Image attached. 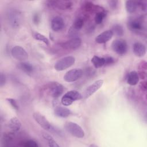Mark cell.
<instances>
[{"label":"cell","mask_w":147,"mask_h":147,"mask_svg":"<svg viewBox=\"0 0 147 147\" xmlns=\"http://www.w3.org/2000/svg\"><path fill=\"white\" fill-rule=\"evenodd\" d=\"M64 25L63 19L60 16H56L51 21V28L55 32L61 30Z\"/></svg>","instance_id":"cell-16"},{"label":"cell","mask_w":147,"mask_h":147,"mask_svg":"<svg viewBox=\"0 0 147 147\" xmlns=\"http://www.w3.org/2000/svg\"><path fill=\"white\" fill-rule=\"evenodd\" d=\"M133 52L136 56L141 57L146 54V47L141 42H136L133 46Z\"/></svg>","instance_id":"cell-15"},{"label":"cell","mask_w":147,"mask_h":147,"mask_svg":"<svg viewBox=\"0 0 147 147\" xmlns=\"http://www.w3.org/2000/svg\"><path fill=\"white\" fill-rule=\"evenodd\" d=\"M42 136L43 138L47 142V144L50 147H59L60 145L56 142L53 138L48 133L45 132L42 133Z\"/></svg>","instance_id":"cell-22"},{"label":"cell","mask_w":147,"mask_h":147,"mask_svg":"<svg viewBox=\"0 0 147 147\" xmlns=\"http://www.w3.org/2000/svg\"><path fill=\"white\" fill-rule=\"evenodd\" d=\"M107 2H108V4L109 5V6L112 9H115L117 7L118 3V1H114V0L108 1Z\"/></svg>","instance_id":"cell-32"},{"label":"cell","mask_w":147,"mask_h":147,"mask_svg":"<svg viewBox=\"0 0 147 147\" xmlns=\"http://www.w3.org/2000/svg\"><path fill=\"white\" fill-rule=\"evenodd\" d=\"M125 7L127 13H133L138 7V2L136 1H126L125 2Z\"/></svg>","instance_id":"cell-21"},{"label":"cell","mask_w":147,"mask_h":147,"mask_svg":"<svg viewBox=\"0 0 147 147\" xmlns=\"http://www.w3.org/2000/svg\"><path fill=\"white\" fill-rule=\"evenodd\" d=\"M33 36L34 39L42 41L46 45H49V40L44 35L38 32H35L33 33Z\"/></svg>","instance_id":"cell-26"},{"label":"cell","mask_w":147,"mask_h":147,"mask_svg":"<svg viewBox=\"0 0 147 147\" xmlns=\"http://www.w3.org/2000/svg\"><path fill=\"white\" fill-rule=\"evenodd\" d=\"M113 50L119 55H125L127 51V44L126 41L122 38L113 41L111 44Z\"/></svg>","instance_id":"cell-5"},{"label":"cell","mask_w":147,"mask_h":147,"mask_svg":"<svg viewBox=\"0 0 147 147\" xmlns=\"http://www.w3.org/2000/svg\"><path fill=\"white\" fill-rule=\"evenodd\" d=\"M113 36V33L112 31L111 30H107L98 35L96 37L95 41L98 44H104L109 41L112 38Z\"/></svg>","instance_id":"cell-13"},{"label":"cell","mask_w":147,"mask_h":147,"mask_svg":"<svg viewBox=\"0 0 147 147\" xmlns=\"http://www.w3.org/2000/svg\"><path fill=\"white\" fill-rule=\"evenodd\" d=\"M83 75V71L80 68H74L67 71L63 78L65 82H73L79 79Z\"/></svg>","instance_id":"cell-9"},{"label":"cell","mask_w":147,"mask_h":147,"mask_svg":"<svg viewBox=\"0 0 147 147\" xmlns=\"http://www.w3.org/2000/svg\"><path fill=\"white\" fill-rule=\"evenodd\" d=\"M140 87L141 88L142 90L145 91L146 90V82H142L140 84Z\"/></svg>","instance_id":"cell-34"},{"label":"cell","mask_w":147,"mask_h":147,"mask_svg":"<svg viewBox=\"0 0 147 147\" xmlns=\"http://www.w3.org/2000/svg\"><path fill=\"white\" fill-rule=\"evenodd\" d=\"M82 98V94L76 90H71L67 92L61 98V102L64 106H69L75 100Z\"/></svg>","instance_id":"cell-2"},{"label":"cell","mask_w":147,"mask_h":147,"mask_svg":"<svg viewBox=\"0 0 147 147\" xmlns=\"http://www.w3.org/2000/svg\"><path fill=\"white\" fill-rule=\"evenodd\" d=\"M9 127L13 132L18 131L21 127V122L17 117H12L9 121Z\"/></svg>","instance_id":"cell-18"},{"label":"cell","mask_w":147,"mask_h":147,"mask_svg":"<svg viewBox=\"0 0 147 147\" xmlns=\"http://www.w3.org/2000/svg\"><path fill=\"white\" fill-rule=\"evenodd\" d=\"M54 113L59 117L66 118L69 117L72 114V112L69 109L65 107L58 106L55 108Z\"/></svg>","instance_id":"cell-17"},{"label":"cell","mask_w":147,"mask_h":147,"mask_svg":"<svg viewBox=\"0 0 147 147\" xmlns=\"http://www.w3.org/2000/svg\"><path fill=\"white\" fill-rule=\"evenodd\" d=\"M82 44V40L79 37H74L63 43L62 47L68 50H75L80 47Z\"/></svg>","instance_id":"cell-12"},{"label":"cell","mask_w":147,"mask_h":147,"mask_svg":"<svg viewBox=\"0 0 147 147\" xmlns=\"http://www.w3.org/2000/svg\"><path fill=\"white\" fill-rule=\"evenodd\" d=\"M8 20L10 24L14 28L18 27L21 24V14L17 10H11L8 13Z\"/></svg>","instance_id":"cell-11"},{"label":"cell","mask_w":147,"mask_h":147,"mask_svg":"<svg viewBox=\"0 0 147 147\" xmlns=\"http://www.w3.org/2000/svg\"><path fill=\"white\" fill-rule=\"evenodd\" d=\"M12 56L21 61H24L28 58V53L26 50L21 46H15L11 51Z\"/></svg>","instance_id":"cell-6"},{"label":"cell","mask_w":147,"mask_h":147,"mask_svg":"<svg viewBox=\"0 0 147 147\" xmlns=\"http://www.w3.org/2000/svg\"><path fill=\"white\" fill-rule=\"evenodd\" d=\"M84 25V21L82 18H77L74 23V28L76 30H80Z\"/></svg>","instance_id":"cell-29"},{"label":"cell","mask_w":147,"mask_h":147,"mask_svg":"<svg viewBox=\"0 0 147 147\" xmlns=\"http://www.w3.org/2000/svg\"><path fill=\"white\" fill-rule=\"evenodd\" d=\"M139 78L138 72L136 71H132L130 72L127 76V83L130 86H135L138 83Z\"/></svg>","instance_id":"cell-19"},{"label":"cell","mask_w":147,"mask_h":147,"mask_svg":"<svg viewBox=\"0 0 147 147\" xmlns=\"http://www.w3.org/2000/svg\"><path fill=\"white\" fill-rule=\"evenodd\" d=\"M111 30L112 31L113 34H115L117 36H122L124 33V30L122 26L118 24H114L112 26Z\"/></svg>","instance_id":"cell-24"},{"label":"cell","mask_w":147,"mask_h":147,"mask_svg":"<svg viewBox=\"0 0 147 147\" xmlns=\"http://www.w3.org/2000/svg\"><path fill=\"white\" fill-rule=\"evenodd\" d=\"M90 147H91V146H92V147H93V146H94V147H97V146H98V145H95V144H91V145H90Z\"/></svg>","instance_id":"cell-36"},{"label":"cell","mask_w":147,"mask_h":147,"mask_svg":"<svg viewBox=\"0 0 147 147\" xmlns=\"http://www.w3.org/2000/svg\"><path fill=\"white\" fill-rule=\"evenodd\" d=\"M128 28L133 32H139L142 30V22L138 19H130L127 23Z\"/></svg>","instance_id":"cell-14"},{"label":"cell","mask_w":147,"mask_h":147,"mask_svg":"<svg viewBox=\"0 0 147 147\" xmlns=\"http://www.w3.org/2000/svg\"><path fill=\"white\" fill-rule=\"evenodd\" d=\"M33 21L34 24H37L40 22V17L38 14H35L33 16Z\"/></svg>","instance_id":"cell-35"},{"label":"cell","mask_w":147,"mask_h":147,"mask_svg":"<svg viewBox=\"0 0 147 147\" xmlns=\"http://www.w3.org/2000/svg\"><path fill=\"white\" fill-rule=\"evenodd\" d=\"M75 58L74 56H66L58 60L55 63L54 68L57 71H64L71 67L75 63Z\"/></svg>","instance_id":"cell-3"},{"label":"cell","mask_w":147,"mask_h":147,"mask_svg":"<svg viewBox=\"0 0 147 147\" xmlns=\"http://www.w3.org/2000/svg\"><path fill=\"white\" fill-rule=\"evenodd\" d=\"M91 63L96 68H99L105 65V58L98 56H94L91 60Z\"/></svg>","instance_id":"cell-23"},{"label":"cell","mask_w":147,"mask_h":147,"mask_svg":"<svg viewBox=\"0 0 147 147\" xmlns=\"http://www.w3.org/2000/svg\"><path fill=\"white\" fill-rule=\"evenodd\" d=\"M33 117L37 123L44 129L46 130H51L53 129L50 122L47 120L46 117L41 113L34 112L33 114Z\"/></svg>","instance_id":"cell-8"},{"label":"cell","mask_w":147,"mask_h":147,"mask_svg":"<svg viewBox=\"0 0 147 147\" xmlns=\"http://www.w3.org/2000/svg\"><path fill=\"white\" fill-rule=\"evenodd\" d=\"M84 8L87 11H96L97 9H99L97 7V6L95 5L91 2H85V3L84 4Z\"/></svg>","instance_id":"cell-28"},{"label":"cell","mask_w":147,"mask_h":147,"mask_svg":"<svg viewBox=\"0 0 147 147\" xmlns=\"http://www.w3.org/2000/svg\"><path fill=\"white\" fill-rule=\"evenodd\" d=\"M64 128L67 132L76 138H82L84 137L85 133L83 129L75 122L71 121L66 122L64 125Z\"/></svg>","instance_id":"cell-1"},{"label":"cell","mask_w":147,"mask_h":147,"mask_svg":"<svg viewBox=\"0 0 147 147\" xmlns=\"http://www.w3.org/2000/svg\"><path fill=\"white\" fill-rule=\"evenodd\" d=\"M105 58V65H110L115 62V59L111 56H106Z\"/></svg>","instance_id":"cell-31"},{"label":"cell","mask_w":147,"mask_h":147,"mask_svg":"<svg viewBox=\"0 0 147 147\" xmlns=\"http://www.w3.org/2000/svg\"><path fill=\"white\" fill-rule=\"evenodd\" d=\"M18 67L23 72H25L27 74H30L33 72L34 67L33 65L28 62L21 61L18 64Z\"/></svg>","instance_id":"cell-20"},{"label":"cell","mask_w":147,"mask_h":147,"mask_svg":"<svg viewBox=\"0 0 147 147\" xmlns=\"http://www.w3.org/2000/svg\"><path fill=\"white\" fill-rule=\"evenodd\" d=\"M5 83H6L5 75L3 73H1L0 75V86L2 87L3 85H5Z\"/></svg>","instance_id":"cell-33"},{"label":"cell","mask_w":147,"mask_h":147,"mask_svg":"<svg viewBox=\"0 0 147 147\" xmlns=\"http://www.w3.org/2000/svg\"><path fill=\"white\" fill-rule=\"evenodd\" d=\"M47 6L52 9H58L59 10H69L72 6V2L70 1H48Z\"/></svg>","instance_id":"cell-4"},{"label":"cell","mask_w":147,"mask_h":147,"mask_svg":"<svg viewBox=\"0 0 147 147\" xmlns=\"http://www.w3.org/2000/svg\"><path fill=\"white\" fill-rule=\"evenodd\" d=\"M6 100L14 109H15L16 110H18L19 109L18 105L17 104V101L14 99L10 98H7L6 99Z\"/></svg>","instance_id":"cell-30"},{"label":"cell","mask_w":147,"mask_h":147,"mask_svg":"<svg viewBox=\"0 0 147 147\" xmlns=\"http://www.w3.org/2000/svg\"><path fill=\"white\" fill-rule=\"evenodd\" d=\"M106 16V13L104 11H100L96 13L95 16V22L96 24H100L102 23L104 18Z\"/></svg>","instance_id":"cell-25"},{"label":"cell","mask_w":147,"mask_h":147,"mask_svg":"<svg viewBox=\"0 0 147 147\" xmlns=\"http://www.w3.org/2000/svg\"><path fill=\"white\" fill-rule=\"evenodd\" d=\"M104 83L103 80L99 79L92 84L90 85L84 91L83 94V96L84 98H88L93 95L95 92H96L103 85Z\"/></svg>","instance_id":"cell-10"},{"label":"cell","mask_w":147,"mask_h":147,"mask_svg":"<svg viewBox=\"0 0 147 147\" xmlns=\"http://www.w3.org/2000/svg\"><path fill=\"white\" fill-rule=\"evenodd\" d=\"M48 89L50 95L53 98H58L64 91L63 86L58 82H51L48 84Z\"/></svg>","instance_id":"cell-7"},{"label":"cell","mask_w":147,"mask_h":147,"mask_svg":"<svg viewBox=\"0 0 147 147\" xmlns=\"http://www.w3.org/2000/svg\"><path fill=\"white\" fill-rule=\"evenodd\" d=\"M21 145L25 147H37L38 146L37 142L33 140H25L21 142Z\"/></svg>","instance_id":"cell-27"}]
</instances>
